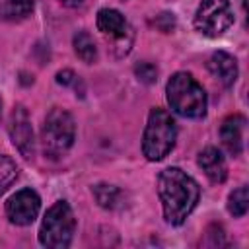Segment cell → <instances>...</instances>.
Here are the masks:
<instances>
[{
    "instance_id": "1",
    "label": "cell",
    "mask_w": 249,
    "mask_h": 249,
    "mask_svg": "<svg viewBox=\"0 0 249 249\" xmlns=\"http://www.w3.org/2000/svg\"><path fill=\"white\" fill-rule=\"evenodd\" d=\"M158 195L163 218L171 226H181L195 210L200 189L198 183L179 167H167L158 175Z\"/></svg>"
},
{
    "instance_id": "2",
    "label": "cell",
    "mask_w": 249,
    "mask_h": 249,
    "mask_svg": "<svg viewBox=\"0 0 249 249\" xmlns=\"http://www.w3.org/2000/svg\"><path fill=\"white\" fill-rule=\"evenodd\" d=\"M165 93L169 107L177 115L185 119H202L206 115V91L189 72H175L165 86Z\"/></svg>"
},
{
    "instance_id": "3",
    "label": "cell",
    "mask_w": 249,
    "mask_h": 249,
    "mask_svg": "<svg viewBox=\"0 0 249 249\" xmlns=\"http://www.w3.org/2000/svg\"><path fill=\"white\" fill-rule=\"evenodd\" d=\"M175 138H177V126L173 117L160 107L152 109L142 136V152L146 160L150 161L163 160L173 150Z\"/></svg>"
},
{
    "instance_id": "4",
    "label": "cell",
    "mask_w": 249,
    "mask_h": 249,
    "mask_svg": "<svg viewBox=\"0 0 249 249\" xmlns=\"http://www.w3.org/2000/svg\"><path fill=\"white\" fill-rule=\"evenodd\" d=\"M76 138V123L72 115L60 107H53L43 123L41 128V142H43V152L47 158L56 160L64 156Z\"/></svg>"
},
{
    "instance_id": "5",
    "label": "cell",
    "mask_w": 249,
    "mask_h": 249,
    "mask_svg": "<svg viewBox=\"0 0 249 249\" xmlns=\"http://www.w3.org/2000/svg\"><path fill=\"white\" fill-rule=\"evenodd\" d=\"M76 231V218L66 200L54 202L41 224L39 243L49 249H66Z\"/></svg>"
},
{
    "instance_id": "6",
    "label": "cell",
    "mask_w": 249,
    "mask_h": 249,
    "mask_svg": "<svg viewBox=\"0 0 249 249\" xmlns=\"http://www.w3.org/2000/svg\"><path fill=\"white\" fill-rule=\"evenodd\" d=\"M233 25L230 0H200L195 14V27L206 37H220Z\"/></svg>"
},
{
    "instance_id": "7",
    "label": "cell",
    "mask_w": 249,
    "mask_h": 249,
    "mask_svg": "<svg viewBox=\"0 0 249 249\" xmlns=\"http://www.w3.org/2000/svg\"><path fill=\"white\" fill-rule=\"evenodd\" d=\"M41 208L39 195L33 189H21L16 195L10 196L6 202V214L12 224L16 226H29L37 218Z\"/></svg>"
},
{
    "instance_id": "8",
    "label": "cell",
    "mask_w": 249,
    "mask_h": 249,
    "mask_svg": "<svg viewBox=\"0 0 249 249\" xmlns=\"http://www.w3.org/2000/svg\"><path fill=\"white\" fill-rule=\"evenodd\" d=\"M8 130H10V138H12L14 146L19 150V154L25 160L33 158V154H35V136H33V128H31V121L27 117V111L21 105H18L12 111Z\"/></svg>"
},
{
    "instance_id": "9",
    "label": "cell",
    "mask_w": 249,
    "mask_h": 249,
    "mask_svg": "<svg viewBox=\"0 0 249 249\" xmlns=\"http://www.w3.org/2000/svg\"><path fill=\"white\" fill-rule=\"evenodd\" d=\"M245 117L243 115H230L224 119L220 126V138L230 156H239L243 152V134H245Z\"/></svg>"
},
{
    "instance_id": "10",
    "label": "cell",
    "mask_w": 249,
    "mask_h": 249,
    "mask_svg": "<svg viewBox=\"0 0 249 249\" xmlns=\"http://www.w3.org/2000/svg\"><path fill=\"white\" fill-rule=\"evenodd\" d=\"M95 23H97V29L103 35H107V37H111L115 41H123L124 37L132 35L130 33V25L124 19V16L121 12H117V10H113V8H101L97 12Z\"/></svg>"
},
{
    "instance_id": "11",
    "label": "cell",
    "mask_w": 249,
    "mask_h": 249,
    "mask_svg": "<svg viewBox=\"0 0 249 249\" xmlns=\"http://www.w3.org/2000/svg\"><path fill=\"white\" fill-rule=\"evenodd\" d=\"M198 167L204 171V175L212 183H224L226 177H228L226 160H224L222 152L214 146H208L198 154Z\"/></svg>"
},
{
    "instance_id": "12",
    "label": "cell",
    "mask_w": 249,
    "mask_h": 249,
    "mask_svg": "<svg viewBox=\"0 0 249 249\" xmlns=\"http://www.w3.org/2000/svg\"><path fill=\"white\" fill-rule=\"evenodd\" d=\"M208 70L226 88L233 86L235 80H237V62H235V58L231 54H228L224 51H216V53L210 54V58H208Z\"/></svg>"
},
{
    "instance_id": "13",
    "label": "cell",
    "mask_w": 249,
    "mask_h": 249,
    "mask_svg": "<svg viewBox=\"0 0 249 249\" xmlns=\"http://www.w3.org/2000/svg\"><path fill=\"white\" fill-rule=\"evenodd\" d=\"M33 0H4L0 4V18L6 21H21L33 14Z\"/></svg>"
},
{
    "instance_id": "14",
    "label": "cell",
    "mask_w": 249,
    "mask_h": 249,
    "mask_svg": "<svg viewBox=\"0 0 249 249\" xmlns=\"http://www.w3.org/2000/svg\"><path fill=\"white\" fill-rule=\"evenodd\" d=\"M93 196L99 202V206L107 208V210H115L119 208L123 202V191L115 185H107V183H99L93 187Z\"/></svg>"
},
{
    "instance_id": "15",
    "label": "cell",
    "mask_w": 249,
    "mask_h": 249,
    "mask_svg": "<svg viewBox=\"0 0 249 249\" xmlns=\"http://www.w3.org/2000/svg\"><path fill=\"white\" fill-rule=\"evenodd\" d=\"M72 45H74V53L78 54V58H82L86 64H91L97 60V47L88 31H78L72 39Z\"/></svg>"
},
{
    "instance_id": "16",
    "label": "cell",
    "mask_w": 249,
    "mask_h": 249,
    "mask_svg": "<svg viewBox=\"0 0 249 249\" xmlns=\"http://www.w3.org/2000/svg\"><path fill=\"white\" fill-rule=\"evenodd\" d=\"M247 208H249V193H247V187L241 185V187H237V189H233L230 193V196H228V210H230L231 216L241 218V216H245Z\"/></svg>"
},
{
    "instance_id": "17",
    "label": "cell",
    "mask_w": 249,
    "mask_h": 249,
    "mask_svg": "<svg viewBox=\"0 0 249 249\" xmlns=\"http://www.w3.org/2000/svg\"><path fill=\"white\" fill-rule=\"evenodd\" d=\"M16 177H18L16 161L10 156L0 154V195H4L8 191V187L16 181Z\"/></svg>"
},
{
    "instance_id": "18",
    "label": "cell",
    "mask_w": 249,
    "mask_h": 249,
    "mask_svg": "<svg viewBox=\"0 0 249 249\" xmlns=\"http://www.w3.org/2000/svg\"><path fill=\"white\" fill-rule=\"evenodd\" d=\"M134 74L144 84H154L158 80V68L152 62H140V64H136L134 66Z\"/></svg>"
},
{
    "instance_id": "19",
    "label": "cell",
    "mask_w": 249,
    "mask_h": 249,
    "mask_svg": "<svg viewBox=\"0 0 249 249\" xmlns=\"http://www.w3.org/2000/svg\"><path fill=\"white\" fill-rule=\"evenodd\" d=\"M74 80H76V74L72 70H62V72L56 74V82L62 84V86H70Z\"/></svg>"
},
{
    "instance_id": "20",
    "label": "cell",
    "mask_w": 249,
    "mask_h": 249,
    "mask_svg": "<svg viewBox=\"0 0 249 249\" xmlns=\"http://www.w3.org/2000/svg\"><path fill=\"white\" fill-rule=\"evenodd\" d=\"M86 0H60V4H64V6H68V8H78V6H82Z\"/></svg>"
}]
</instances>
